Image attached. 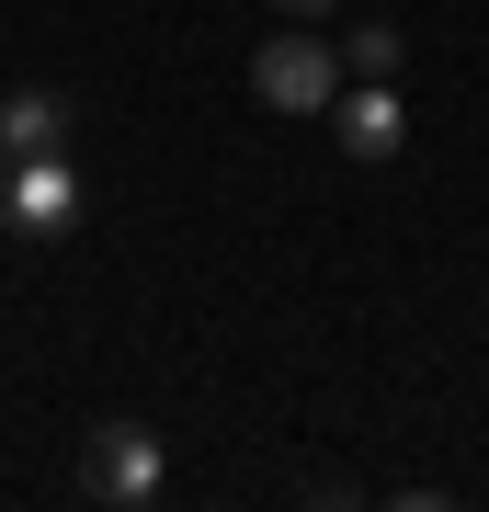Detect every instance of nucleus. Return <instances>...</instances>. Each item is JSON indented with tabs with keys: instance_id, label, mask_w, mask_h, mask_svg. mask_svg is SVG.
I'll list each match as a JSON object with an SVG mask.
<instances>
[{
	"instance_id": "obj_5",
	"label": "nucleus",
	"mask_w": 489,
	"mask_h": 512,
	"mask_svg": "<svg viewBox=\"0 0 489 512\" xmlns=\"http://www.w3.org/2000/svg\"><path fill=\"white\" fill-rule=\"evenodd\" d=\"M330 114H342V160H399V148H410V114H399V92H387V80L342 92Z\"/></svg>"
},
{
	"instance_id": "obj_4",
	"label": "nucleus",
	"mask_w": 489,
	"mask_h": 512,
	"mask_svg": "<svg viewBox=\"0 0 489 512\" xmlns=\"http://www.w3.org/2000/svg\"><path fill=\"white\" fill-rule=\"evenodd\" d=\"M69 92H57V80H35V92H12L0 103V160H69Z\"/></svg>"
},
{
	"instance_id": "obj_1",
	"label": "nucleus",
	"mask_w": 489,
	"mask_h": 512,
	"mask_svg": "<svg viewBox=\"0 0 489 512\" xmlns=\"http://www.w3.org/2000/svg\"><path fill=\"white\" fill-rule=\"evenodd\" d=\"M80 490L103 501V512L160 501V433H148V421H103V433L80 444Z\"/></svg>"
},
{
	"instance_id": "obj_2",
	"label": "nucleus",
	"mask_w": 489,
	"mask_h": 512,
	"mask_svg": "<svg viewBox=\"0 0 489 512\" xmlns=\"http://www.w3.org/2000/svg\"><path fill=\"white\" fill-rule=\"evenodd\" d=\"M251 103L262 114H319V103H342V57H330L319 35H273L251 57Z\"/></svg>"
},
{
	"instance_id": "obj_3",
	"label": "nucleus",
	"mask_w": 489,
	"mask_h": 512,
	"mask_svg": "<svg viewBox=\"0 0 489 512\" xmlns=\"http://www.w3.org/2000/svg\"><path fill=\"white\" fill-rule=\"evenodd\" d=\"M0 205H12V239L46 251V239L80 228V171L69 160H12V194H0Z\"/></svg>"
},
{
	"instance_id": "obj_7",
	"label": "nucleus",
	"mask_w": 489,
	"mask_h": 512,
	"mask_svg": "<svg viewBox=\"0 0 489 512\" xmlns=\"http://www.w3.org/2000/svg\"><path fill=\"white\" fill-rule=\"evenodd\" d=\"M273 12H342V0H273Z\"/></svg>"
},
{
	"instance_id": "obj_6",
	"label": "nucleus",
	"mask_w": 489,
	"mask_h": 512,
	"mask_svg": "<svg viewBox=\"0 0 489 512\" xmlns=\"http://www.w3.org/2000/svg\"><path fill=\"white\" fill-rule=\"evenodd\" d=\"M342 69L387 80V69H399V23H353V35H342Z\"/></svg>"
}]
</instances>
